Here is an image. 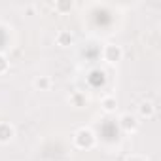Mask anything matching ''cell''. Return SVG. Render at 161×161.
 <instances>
[{
	"label": "cell",
	"instance_id": "1",
	"mask_svg": "<svg viewBox=\"0 0 161 161\" xmlns=\"http://www.w3.org/2000/svg\"><path fill=\"white\" fill-rule=\"evenodd\" d=\"M140 110H142V114H144V116H146V114L150 116V114H152V104H150V103H144Z\"/></svg>",
	"mask_w": 161,
	"mask_h": 161
},
{
	"label": "cell",
	"instance_id": "2",
	"mask_svg": "<svg viewBox=\"0 0 161 161\" xmlns=\"http://www.w3.org/2000/svg\"><path fill=\"white\" fill-rule=\"evenodd\" d=\"M104 108H106V110H112V108H114V101H112V99H106V101H104Z\"/></svg>",
	"mask_w": 161,
	"mask_h": 161
},
{
	"label": "cell",
	"instance_id": "3",
	"mask_svg": "<svg viewBox=\"0 0 161 161\" xmlns=\"http://www.w3.org/2000/svg\"><path fill=\"white\" fill-rule=\"evenodd\" d=\"M36 86H38V87H40V86H42V87H46V86H47V82H46V80H42V82L38 80V82H36Z\"/></svg>",
	"mask_w": 161,
	"mask_h": 161
}]
</instances>
